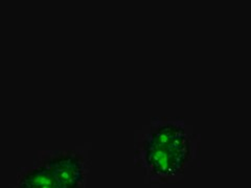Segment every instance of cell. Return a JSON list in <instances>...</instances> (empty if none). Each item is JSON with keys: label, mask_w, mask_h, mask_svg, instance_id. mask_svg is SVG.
I'll use <instances>...</instances> for the list:
<instances>
[{"label": "cell", "mask_w": 251, "mask_h": 188, "mask_svg": "<svg viewBox=\"0 0 251 188\" xmlns=\"http://www.w3.org/2000/svg\"><path fill=\"white\" fill-rule=\"evenodd\" d=\"M200 140L183 118L154 117L136 136L135 165L147 183H178L197 158Z\"/></svg>", "instance_id": "1"}, {"label": "cell", "mask_w": 251, "mask_h": 188, "mask_svg": "<svg viewBox=\"0 0 251 188\" xmlns=\"http://www.w3.org/2000/svg\"><path fill=\"white\" fill-rule=\"evenodd\" d=\"M37 161L50 172L58 188H86L87 186L89 165L82 152L45 151L39 153Z\"/></svg>", "instance_id": "2"}, {"label": "cell", "mask_w": 251, "mask_h": 188, "mask_svg": "<svg viewBox=\"0 0 251 188\" xmlns=\"http://www.w3.org/2000/svg\"><path fill=\"white\" fill-rule=\"evenodd\" d=\"M11 188H58L50 172L39 161L22 168Z\"/></svg>", "instance_id": "3"}]
</instances>
